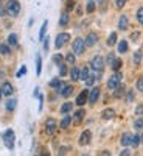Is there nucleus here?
Returning a JSON list of instances; mask_svg holds the SVG:
<instances>
[{"label":"nucleus","instance_id":"42","mask_svg":"<svg viewBox=\"0 0 143 156\" xmlns=\"http://www.w3.org/2000/svg\"><path fill=\"white\" fill-rule=\"evenodd\" d=\"M123 92H124V87H123V86H118V87H117V90H115V95H117V97H121Z\"/></svg>","mask_w":143,"mask_h":156},{"label":"nucleus","instance_id":"30","mask_svg":"<svg viewBox=\"0 0 143 156\" xmlns=\"http://www.w3.org/2000/svg\"><path fill=\"white\" fill-rule=\"evenodd\" d=\"M9 47L8 45H5V44H0V53H2V55H5V56H8L9 55Z\"/></svg>","mask_w":143,"mask_h":156},{"label":"nucleus","instance_id":"51","mask_svg":"<svg viewBox=\"0 0 143 156\" xmlns=\"http://www.w3.org/2000/svg\"><path fill=\"white\" fill-rule=\"evenodd\" d=\"M5 12H6V8H3L2 5H0V17H2V16H5Z\"/></svg>","mask_w":143,"mask_h":156},{"label":"nucleus","instance_id":"19","mask_svg":"<svg viewBox=\"0 0 143 156\" xmlns=\"http://www.w3.org/2000/svg\"><path fill=\"white\" fill-rule=\"evenodd\" d=\"M84 114H86V111H84V109H78V111L75 112V117H73V119H75V123L81 122V120L84 119Z\"/></svg>","mask_w":143,"mask_h":156},{"label":"nucleus","instance_id":"35","mask_svg":"<svg viewBox=\"0 0 143 156\" xmlns=\"http://www.w3.org/2000/svg\"><path fill=\"white\" fill-rule=\"evenodd\" d=\"M137 20H138V23L143 25V8H138L137 9Z\"/></svg>","mask_w":143,"mask_h":156},{"label":"nucleus","instance_id":"31","mask_svg":"<svg viewBox=\"0 0 143 156\" xmlns=\"http://www.w3.org/2000/svg\"><path fill=\"white\" fill-rule=\"evenodd\" d=\"M87 76H89V69L87 67H84V69H81V72H80V80H87Z\"/></svg>","mask_w":143,"mask_h":156},{"label":"nucleus","instance_id":"4","mask_svg":"<svg viewBox=\"0 0 143 156\" xmlns=\"http://www.w3.org/2000/svg\"><path fill=\"white\" fill-rule=\"evenodd\" d=\"M3 142H5L8 150L14 148V131H12V129H6L3 133Z\"/></svg>","mask_w":143,"mask_h":156},{"label":"nucleus","instance_id":"38","mask_svg":"<svg viewBox=\"0 0 143 156\" xmlns=\"http://www.w3.org/2000/svg\"><path fill=\"white\" fill-rule=\"evenodd\" d=\"M25 73H27V67H25V66H22V67L19 69V72L16 73V76H17V78H22Z\"/></svg>","mask_w":143,"mask_h":156},{"label":"nucleus","instance_id":"54","mask_svg":"<svg viewBox=\"0 0 143 156\" xmlns=\"http://www.w3.org/2000/svg\"><path fill=\"white\" fill-rule=\"evenodd\" d=\"M2 95H3V92H2V87H0V98H2Z\"/></svg>","mask_w":143,"mask_h":156},{"label":"nucleus","instance_id":"15","mask_svg":"<svg viewBox=\"0 0 143 156\" xmlns=\"http://www.w3.org/2000/svg\"><path fill=\"white\" fill-rule=\"evenodd\" d=\"M131 139H132V134H129V133H124L123 136H121V145L123 147H128L129 144H131Z\"/></svg>","mask_w":143,"mask_h":156},{"label":"nucleus","instance_id":"7","mask_svg":"<svg viewBox=\"0 0 143 156\" xmlns=\"http://www.w3.org/2000/svg\"><path fill=\"white\" fill-rule=\"evenodd\" d=\"M69 39H70V34H69V33H61V34H58V36H56V41H55V47H56V48H61L64 44L69 41Z\"/></svg>","mask_w":143,"mask_h":156},{"label":"nucleus","instance_id":"40","mask_svg":"<svg viewBox=\"0 0 143 156\" xmlns=\"http://www.w3.org/2000/svg\"><path fill=\"white\" fill-rule=\"evenodd\" d=\"M53 62H56L58 66L59 64H62V55H59V53H56L55 56H53Z\"/></svg>","mask_w":143,"mask_h":156},{"label":"nucleus","instance_id":"43","mask_svg":"<svg viewBox=\"0 0 143 156\" xmlns=\"http://www.w3.org/2000/svg\"><path fill=\"white\" fill-rule=\"evenodd\" d=\"M75 8V0H67V11H72Z\"/></svg>","mask_w":143,"mask_h":156},{"label":"nucleus","instance_id":"23","mask_svg":"<svg viewBox=\"0 0 143 156\" xmlns=\"http://www.w3.org/2000/svg\"><path fill=\"white\" fill-rule=\"evenodd\" d=\"M16 105H17V100L9 98V100L6 101V109H8V111H14V109H16Z\"/></svg>","mask_w":143,"mask_h":156},{"label":"nucleus","instance_id":"25","mask_svg":"<svg viewBox=\"0 0 143 156\" xmlns=\"http://www.w3.org/2000/svg\"><path fill=\"white\" fill-rule=\"evenodd\" d=\"M115 44H117V33H111V34H109V39H107V45L112 47V45H115Z\"/></svg>","mask_w":143,"mask_h":156},{"label":"nucleus","instance_id":"22","mask_svg":"<svg viewBox=\"0 0 143 156\" xmlns=\"http://www.w3.org/2000/svg\"><path fill=\"white\" fill-rule=\"evenodd\" d=\"M41 70H42V58L41 55H37L36 56V73L41 75Z\"/></svg>","mask_w":143,"mask_h":156},{"label":"nucleus","instance_id":"12","mask_svg":"<svg viewBox=\"0 0 143 156\" xmlns=\"http://www.w3.org/2000/svg\"><path fill=\"white\" fill-rule=\"evenodd\" d=\"M97 41H98V34L92 31V33H89V34H87L86 45H87V47H92V45H95V44H97Z\"/></svg>","mask_w":143,"mask_h":156},{"label":"nucleus","instance_id":"9","mask_svg":"<svg viewBox=\"0 0 143 156\" xmlns=\"http://www.w3.org/2000/svg\"><path fill=\"white\" fill-rule=\"evenodd\" d=\"M87 100H89V90L84 89V90H81V92H80V95L76 97V105L78 106H83L84 103H87Z\"/></svg>","mask_w":143,"mask_h":156},{"label":"nucleus","instance_id":"55","mask_svg":"<svg viewBox=\"0 0 143 156\" xmlns=\"http://www.w3.org/2000/svg\"><path fill=\"white\" fill-rule=\"evenodd\" d=\"M97 2H98V3H103V2H104V0H97Z\"/></svg>","mask_w":143,"mask_h":156},{"label":"nucleus","instance_id":"28","mask_svg":"<svg viewBox=\"0 0 143 156\" xmlns=\"http://www.w3.org/2000/svg\"><path fill=\"white\" fill-rule=\"evenodd\" d=\"M118 51L120 53H126L128 51V42L126 41H120L118 42Z\"/></svg>","mask_w":143,"mask_h":156},{"label":"nucleus","instance_id":"39","mask_svg":"<svg viewBox=\"0 0 143 156\" xmlns=\"http://www.w3.org/2000/svg\"><path fill=\"white\" fill-rule=\"evenodd\" d=\"M95 80H97V76L89 75V76H87V80H86V84H87V86H92V84L95 83Z\"/></svg>","mask_w":143,"mask_h":156},{"label":"nucleus","instance_id":"13","mask_svg":"<svg viewBox=\"0 0 143 156\" xmlns=\"http://www.w3.org/2000/svg\"><path fill=\"white\" fill-rule=\"evenodd\" d=\"M2 92H3V95H12V92H14V87L11 86V83H3V86H2Z\"/></svg>","mask_w":143,"mask_h":156},{"label":"nucleus","instance_id":"27","mask_svg":"<svg viewBox=\"0 0 143 156\" xmlns=\"http://www.w3.org/2000/svg\"><path fill=\"white\" fill-rule=\"evenodd\" d=\"M8 44H9V45H17V34L11 33V34L8 36Z\"/></svg>","mask_w":143,"mask_h":156},{"label":"nucleus","instance_id":"26","mask_svg":"<svg viewBox=\"0 0 143 156\" xmlns=\"http://www.w3.org/2000/svg\"><path fill=\"white\" fill-rule=\"evenodd\" d=\"M141 50H137L135 51V53H134V64H135V66H138V64L141 62Z\"/></svg>","mask_w":143,"mask_h":156},{"label":"nucleus","instance_id":"10","mask_svg":"<svg viewBox=\"0 0 143 156\" xmlns=\"http://www.w3.org/2000/svg\"><path fill=\"white\" fill-rule=\"evenodd\" d=\"M90 139H92V133H90L89 129H84L83 134L80 136V145H87L90 142Z\"/></svg>","mask_w":143,"mask_h":156},{"label":"nucleus","instance_id":"17","mask_svg":"<svg viewBox=\"0 0 143 156\" xmlns=\"http://www.w3.org/2000/svg\"><path fill=\"white\" fill-rule=\"evenodd\" d=\"M47 27H48V20H44L42 27H41V31H39V41H44V37H45V31H47Z\"/></svg>","mask_w":143,"mask_h":156},{"label":"nucleus","instance_id":"6","mask_svg":"<svg viewBox=\"0 0 143 156\" xmlns=\"http://www.w3.org/2000/svg\"><path fill=\"white\" fill-rule=\"evenodd\" d=\"M90 66H92V69H94L95 72H101L103 67H104V59H103V56L97 55L92 61H90Z\"/></svg>","mask_w":143,"mask_h":156},{"label":"nucleus","instance_id":"48","mask_svg":"<svg viewBox=\"0 0 143 156\" xmlns=\"http://www.w3.org/2000/svg\"><path fill=\"white\" fill-rule=\"evenodd\" d=\"M126 100H128V101H132V100H134V92H132V90H129V92H128Z\"/></svg>","mask_w":143,"mask_h":156},{"label":"nucleus","instance_id":"50","mask_svg":"<svg viewBox=\"0 0 143 156\" xmlns=\"http://www.w3.org/2000/svg\"><path fill=\"white\" fill-rule=\"evenodd\" d=\"M42 105H44V95H39V111H42Z\"/></svg>","mask_w":143,"mask_h":156},{"label":"nucleus","instance_id":"32","mask_svg":"<svg viewBox=\"0 0 143 156\" xmlns=\"http://www.w3.org/2000/svg\"><path fill=\"white\" fill-rule=\"evenodd\" d=\"M140 142H141V139H140V136H132V139H131V145L132 147H138V144H140Z\"/></svg>","mask_w":143,"mask_h":156},{"label":"nucleus","instance_id":"11","mask_svg":"<svg viewBox=\"0 0 143 156\" xmlns=\"http://www.w3.org/2000/svg\"><path fill=\"white\" fill-rule=\"evenodd\" d=\"M98 97H100V87L95 86V87H92V90L89 92V101H90V103H95V101L98 100Z\"/></svg>","mask_w":143,"mask_h":156},{"label":"nucleus","instance_id":"29","mask_svg":"<svg viewBox=\"0 0 143 156\" xmlns=\"http://www.w3.org/2000/svg\"><path fill=\"white\" fill-rule=\"evenodd\" d=\"M121 64H123V62H121V59H117V58H115V59H114V62L111 64V66H112V69H114V70L117 72V70H120Z\"/></svg>","mask_w":143,"mask_h":156},{"label":"nucleus","instance_id":"47","mask_svg":"<svg viewBox=\"0 0 143 156\" xmlns=\"http://www.w3.org/2000/svg\"><path fill=\"white\" fill-rule=\"evenodd\" d=\"M50 37H44V50L48 51V47H50V41H48Z\"/></svg>","mask_w":143,"mask_h":156},{"label":"nucleus","instance_id":"24","mask_svg":"<svg viewBox=\"0 0 143 156\" xmlns=\"http://www.w3.org/2000/svg\"><path fill=\"white\" fill-rule=\"evenodd\" d=\"M67 23H69V14H67V12H62L61 19H59V25H61V27H66Z\"/></svg>","mask_w":143,"mask_h":156},{"label":"nucleus","instance_id":"46","mask_svg":"<svg viewBox=\"0 0 143 156\" xmlns=\"http://www.w3.org/2000/svg\"><path fill=\"white\" fill-rule=\"evenodd\" d=\"M135 114H137V115H143V105H137V108H135Z\"/></svg>","mask_w":143,"mask_h":156},{"label":"nucleus","instance_id":"2","mask_svg":"<svg viewBox=\"0 0 143 156\" xmlns=\"http://www.w3.org/2000/svg\"><path fill=\"white\" fill-rule=\"evenodd\" d=\"M84 48H86V41L81 37H76L73 44H72V50H73V53L75 55H81L84 53Z\"/></svg>","mask_w":143,"mask_h":156},{"label":"nucleus","instance_id":"8","mask_svg":"<svg viewBox=\"0 0 143 156\" xmlns=\"http://www.w3.org/2000/svg\"><path fill=\"white\" fill-rule=\"evenodd\" d=\"M55 131H56V120L50 117V119L45 120V133L51 136V134H55Z\"/></svg>","mask_w":143,"mask_h":156},{"label":"nucleus","instance_id":"44","mask_svg":"<svg viewBox=\"0 0 143 156\" xmlns=\"http://www.w3.org/2000/svg\"><path fill=\"white\" fill-rule=\"evenodd\" d=\"M137 89L140 90V92H143V78H138L137 80Z\"/></svg>","mask_w":143,"mask_h":156},{"label":"nucleus","instance_id":"21","mask_svg":"<svg viewBox=\"0 0 143 156\" xmlns=\"http://www.w3.org/2000/svg\"><path fill=\"white\" fill-rule=\"evenodd\" d=\"M80 69H78V67H73L72 70H70V78H72V80L73 81H78V80H80Z\"/></svg>","mask_w":143,"mask_h":156},{"label":"nucleus","instance_id":"20","mask_svg":"<svg viewBox=\"0 0 143 156\" xmlns=\"http://www.w3.org/2000/svg\"><path fill=\"white\" fill-rule=\"evenodd\" d=\"M70 122H72V117H70L69 114H64L62 120H61V128H67V126L70 125Z\"/></svg>","mask_w":143,"mask_h":156},{"label":"nucleus","instance_id":"37","mask_svg":"<svg viewBox=\"0 0 143 156\" xmlns=\"http://www.w3.org/2000/svg\"><path fill=\"white\" fill-rule=\"evenodd\" d=\"M59 75H61V76L67 75V67H66V64H59Z\"/></svg>","mask_w":143,"mask_h":156},{"label":"nucleus","instance_id":"5","mask_svg":"<svg viewBox=\"0 0 143 156\" xmlns=\"http://www.w3.org/2000/svg\"><path fill=\"white\" fill-rule=\"evenodd\" d=\"M58 89V92L62 95V97H70L72 94H73V86H70V84H67V83H64V81H61L59 83V86L56 87Z\"/></svg>","mask_w":143,"mask_h":156},{"label":"nucleus","instance_id":"14","mask_svg":"<svg viewBox=\"0 0 143 156\" xmlns=\"http://www.w3.org/2000/svg\"><path fill=\"white\" fill-rule=\"evenodd\" d=\"M128 27H129V19L126 16H121L120 20H118V28L124 31V30H128Z\"/></svg>","mask_w":143,"mask_h":156},{"label":"nucleus","instance_id":"18","mask_svg":"<svg viewBox=\"0 0 143 156\" xmlns=\"http://www.w3.org/2000/svg\"><path fill=\"white\" fill-rule=\"evenodd\" d=\"M72 108H73L72 103H70V101H66V103L61 106V114H69V112L72 111Z\"/></svg>","mask_w":143,"mask_h":156},{"label":"nucleus","instance_id":"36","mask_svg":"<svg viewBox=\"0 0 143 156\" xmlns=\"http://www.w3.org/2000/svg\"><path fill=\"white\" fill-rule=\"evenodd\" d=\"M59 83H61V80H59V78H53V80H50V87H58L59 86Z\"/></svg>","mask_w":143,"mask_h":156},{"label":"nucleus","instance_id":"34","mask_svg":"<svg viewBox=\"0 0 143 156\" xmlns=\"http://www.w3.org/2000/svg\"><path fill=\"white\" fill-rule=\"evenodd\" d=\"M86 11L89 12V14H90V12H94V11H95V2H87Z\"/></svg>","mask_w":143,"mask_h":156},{"label":"nucleus","instance_id":"49","mask_svg":"<svg viewBox=\"0 0 143 156\" xmlns=\"http://www.w3.org/2000/svg\"><path fill=\"white\" fill-rule=\"evenodd\" d=\"M114 59H115V55H114V53H109V55H107V64H112Z\"/></svg>","mask_w":143,"mask_h":156},{"label":"nucleus","instance_id":"52","mask_svg":"<svg viewBox=\"0 0 143 156\" xmlns=\"http://www.w3.org/2000/svg\"><path fill=\"white\" fill-rule=\"evenodd\" d=\"M129 153H131V151H129V150H123V151H121L120 154H121V156H128Z\"/></svg>","mask_w":143,"mask_h":156},{"label":"nucleus","instance_id":"16","mask_svg":"<svg viewBox=\"0 0 143 156\" xmlns=\"http://www.w3.org/2000/svg\"><path fill=\"white\" fill-rule=\"evenodd\" d=\"M115 115V111L114 109H104V111H103V114H101V117H103V119H104V120H109V119H112V117Z\"/></svg>","mask_w":143,"mask_h":156},{"label":"nucleus","instance_id":"45","mask_svg":"<svg viewBox=\"0 0 143 156\" xmlns=\"http://www.w3.org/2000/svg\"><path fill=\"white\" fill-rule=\"evenodd\" d=\"M124 3H126V0H117V2H115V5H117V8H118V9H121L124 6Z\"/></svg>","mask_w":143,"mask_h":156},{"label":"nucleus","instance_id":"56","mask_svg":"<svg viewBox=\"0 0 143 156\" xmlns=\"http://www.w3.org/2000/svg\"><path fill=\"white\" fill-rule=\"evenodd\" d=\"M140 139H141V144H143V134H141V137H140Z\"/></svg>","mask_w":143,"mask_h":156},{"label":"nucleus","instance_id":"33","mask_svg":"<svg viewBox=\"0 0 143 156\" xmlns=\"http://www.w3.org/2000/svg\"><path fill=\"white\" fill-rule=\"evenodd\" d=\"M134 126H135L137 129H141V128H143V117H141V115H138V119L134 122Z\"/></svg>","mask_w":143,"mask_h":156},{"label":"nucleus","instance_id":"41","mask_svg":"<svg viewBox=\"0 0 143 156\" xmlns=\"http://www.w3.org/2000/svg\"><path fill=\"white\" fill-rule=\"evenodd\" d=\"M66 61H67L69 64H75V53H69V55L66 56Z\"/></svg>","mask_w":143,"mask_h":156},{"label":"nucleus","instance_id":"1","mask_svg":"<svg viewBox=\"0 0 143 156\" xmlns=\"http://www.w3.org/2000/svg\"><path fill=\"white\" fill-rule=\"evenodd\" d=\"M6 12L9 16L12 17H17L19 12H20V3L17 2V0H8L6 3Z\"/></svg>","mask_w":143,"mask_h":156},{"label":"nucleus","instance_id":"3","mask_svg":"<svg viewBox=\"0 0 143 156\" xmlns=\"http://www.w3.org/2000/svg\"><path fill=\"white\" fill-rule=\"evenodd\" d=\"M121 76H123V75H121V73H120L118 70H117V72H115V73H114V75H112V76L109 78V80H107V87H109L111 90H115L117 87L120 86Z\"/></svg>","mask_w":143,"mask_h":156},{"label":"nucleus","instance_id":"53","mask_svg":"<svg viewBox=\"0 0 143 156\" xmlns=\"http://www.w3.org/2000/svg\"><path fill=\"white\" fill-rule=\"evenodd\" d=\"M137 37H138V33H134L132 34V41H137Z\"/></svg>","mask_w":143,"mask_h":156}]
</instances>
